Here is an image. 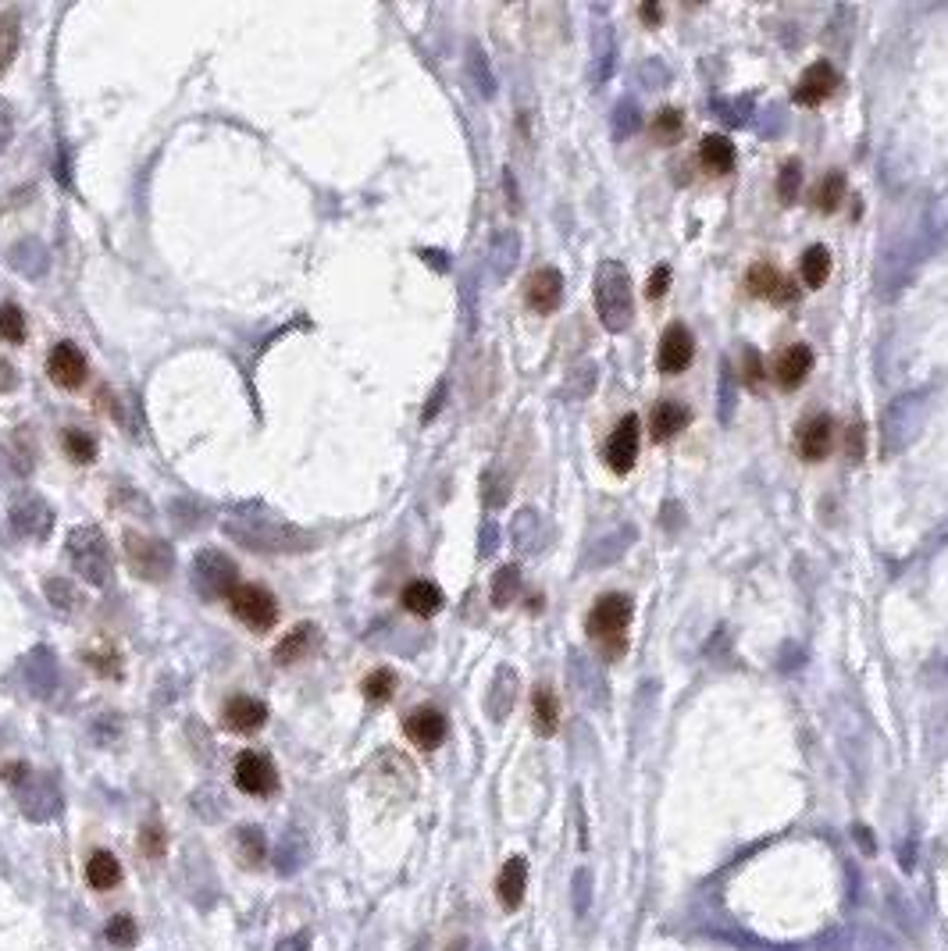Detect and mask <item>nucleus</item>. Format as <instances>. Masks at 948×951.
<instances>
[{
  "label": "nucleus",
  "instance_id": "obj_1",
  "mask_svg": "<svg viewBox=\"0 0 948 951\" xmlns=\"http://www.w3.org/2000/svg\"><path fill=\"white\" fill-rule=\"evenodd\" d=\"M596 310L610 332H624L635 314V300H631V278L617 261L599 264L596 271Z\"/></svg>",
  "mask_w": 948,
  "mask_h": 951
},
{
  "label": "nucleus",
  "instance_id": "obj_2",
  "mask_svg": "<svg viewBox=\"0 0 948 951\" xmlns=\"http://www.w3.org/2000/svg\"><path fill=\"white\" fill-rule=\"evenodd\" d=\"M631 613H635V606H631V599H628V595H621V592L603 595V599H599L596 606L589 610L585 631H589V638L610 659L624 652V634H628Z\"/></svg>",
  "mask_w": 948,
  "mask_h": 951
},
{
  "label": "nucleus",
  "instance_id": "obj_3",
  "mask_svg": "<svg viewBox=\"0 0 948 951\" xmlns=\"http://www.w3.org/2000/svg\"><path fill=\"white\" fill-rule=\"evenodd\" d=\"M229 610L239 624H246L250 631H271L278 624V602L268 588L261 585H239L229 595Z\"/></svg>",
  "mask_w": 948,
  "mask_h": 951
},
{
  "label": "nucleus",
  "instance_id": "obj_4",
  "mask_svg": "<svg viewBox=\"0 0 948 951\" xmlns=\"http://www.w3.org/2000/svg\"><path fill=\"white\" fill-rule=\"evenodd\" d=\"M68 556L79 567V574H86L90 581H104L107 570H111V553H107V542L97 528H75L72 538H68Z\"/></svg>",
  "mask_w": 948,
  "mask_h": 951
},
{
  "label": "nucleus",
  "instance_id": "obj_5",
  "mask_svg": "<svg viewBox=\"0 0 948 951\" xmlns=\"http://www.w3.org/2000/svg\"><path fill=\"white\" fill-rule=\"evenodd\" d=\"M193 588L204 592L207 599H229L236 592V563L225 560L221 553H200L193 563Z\"/></svg>",
  "mask_w": 948,
  "mask_h": 951
},
{
  "label": "nucleus",
  "instance_id": "obj_6",
  "mask_svg": "<svg viewBox=\"0 0 948 951\" xmlns=\"http://www.w3.org/2000/svg\"><path fill=\"white\" fill-rule=\"evenodd\" d=\"M125 553H129V563L132 570H136L139 578L147 581H161L164 574H172V545L161 542V538H136L129 535V542H125Z\"/></svg>",
  "mask_w": 948,
  "mask_h": 951
},
{
  "label": "nucleus",
  "instance_id": "obj_7",
  "mask_svg": "<svg viewBox=\"0 0 948 951\" xmlns=\"http://www.w3.org/2000/svg\"><path fill=\"white\" fill-rule=\"evenodd\" d=\"M236 788L246 791V795L254 798H268L278 791V770L275 763H271L264 752H243V756L236 759Z\"/></svg>",
  "mask_w": 948,
  "mask_h": 951
},
{
  "label": "nucleus",
  "instance_id": "obj_8",
  "mask_svg": "<svg viewBox=\"0 0 948 951\" xmlns=\"http://www.w3.org/2000/svg\"><path fill=\"white\" fill-rule=\"evenodd\" d=\"M47 374L50 382L61 385V389H79L86 382V374H90V364H86V357H82L75 342H58L47 353Z\"/></svg>",
  "mask_w": 948,
  "mask_h": 951
},
{
  "label": "nucleus",
  "instance_id": "obj_9",
  "mask_svg": "<svg viewBox=\"0 0 948 951\" xmlns=\"http://www.w3.org/2000/svg\"><path fill=\"white\" fill-rule=\"evenodd\" d=\"M635 460H638V417L628 414L621 417V424L613 428L610 442H606V467L624 478V474L635 471Z\"/></svg>",
  "mask_w": 948,
  "mask_h": 951
},
{
  "label": "nucleus",
  "instance_id": "obj_10",
  "mask_svg": "<svg viewBox=\"0 0 948 951\" xmlns=\"http://www.w3.org/2000/svg\"><path fill=\"white\" fill-rule=\"evenodd\" d=\"M446 731H450V724H446V716H442L435 706L414 709V713L403 720V734H407V741H414V745L425 748V752L439 748L442 741H446Z\"/></svg>",
  "mask_w": 948,
  "mask_h": 951
},
{
  "label": "nucleus",
  "instance_id": "obj_11",
  "mask_svg": "<svg viewBox=\"0 0 948 951\" xmlns=\"http://www.w3.org/2000/svg\"><path fill=\"white\" fill-rule=\"evenodd\" d=\"M745 289L770 303H795V296H799V285H792V278H785L770 264H752L749 275H745Z\"/></svg>",
  "mask_w": 948,
  "mask_h": 951
},
{
  "label": "nucleus",
  "instance_id": "obj_12",
  "mask_svg": "<svg viewBox=\"0 0 948 951\" xmlns=\"http://www.w3.org/2000/svg\"><path fill=\"white\" fill-rule=\"evenodd\" d=\"M695 357V339L685 325H671L663 332L660 350H656V367L663 374H681Z\"/></svg>",
  "mask_w": 948,
  "mask_h": 951
},
{
  "label": "nucleus",
  "instance_id": "obj_13",
  "mask_svg": "<svg viewBox=\"0 0 948 951\" xmlns=\"http://www.w3.org/2000/svg\"><path fill=\"white\" fill-rule=\"evenodd\" d=\"M831 442H834V421L827 414L802 421L799 431H795V449H799V456L810 460V464H820V460L831 453Z\"/></svg>",
  "mask_w": 948,
  "mask_h": 951
},
{
  "label": "nucleus",
  "instance_id": "obj_14",
  "mask_svg": "<svg viewBox=\"0 0 948 951\" xmlns=\"http://www.w3.org/2000/svg\"><path fill=\"white\" fill-rule=\"evenodd\" d=\"M524 300L535 314H553L564 300V275L556 268H539L524 285Z\"/></svg>",
  "mask_w": 948,
  "mask_h": 951
},
{
  "label": "nucleus",
  "instance_id": "obj_15",
  "mask_svg": "<svg viewBox=\"0 0 948 951\" xmlns=\"http://www.w3.org/2000/svg\"><path fill=\"white\" fill-rule=\"evenodd\" d=\"M268 720V706L261 699H250V695H232L221 709V724L236 734H254L264 727Z\"/></svg>",
  "mask_w": 948,
  "mask_h": 951
},
{
  "label": "nucleus",
  "instance_id": "obj_16",
  "mask_svg": "<svg viewBox=\"0 0 948 951\" xmlns=\"http://www.w3.org/2000/svg\"><path fill=\"white\" fill-rule=\"evenodd\" d=\"M834 86H838V72H834L827 61H817V65H810L806 72L799 75V86H795V104H799V107L824 104V100L834 93Z\"/></svg>",
  "mask_w": 948,
  "mask_h": 951
},
{
  "label": "nucleus",
  "instance_id": "obj_17",
  "mask_svg": "<svg viewBox=\"0 0 948 951\" xmlns=\"http://www.w3.org/2000/svg\"><path fill=\"white\" fill-rule=\"evenodd\" d=\"M810 371H813V350L806 342H795V346H788V350L774 360V382L788 392L799 389Z\"/></svg>",
  "mask_w": 948,
  "mask_h": 951
},
{
  "label": "nucleus",
  "instance_id": "obj_18",
  "mask_svg": "<svg viewBox=\"0 0 948 951\" xmlns=\"http://www.w3.org/2000/svg\"><path fill=\"white\" fill-rule=\"evenodd\" d=\"M524 887H528V862H524L521 855H514V859L503 862V870H499V877H496V898H499V905H503L507 912L521 909Z\"/></svg>",
  "mask_w": 948,
  "mask_h": 951
},
{
  "label": "nucleus",
  "instance_id": "obj_19",
  "mask_svg": "<svg viewBox=\"0 0 948 951\" xmlns=\"http://www.w3.org/2000/svg\"><path fill=\"white\" fill-rule=\"evenodd\" d=\"M688 421H692V414H688L685 403H678V399H663V403H656L653 407L649 431H653L656 442H671L674 435H681V431L688 428Z\"/></svg>",
  "mask_w": 948,
  "mask_h": 951
},
{
  "label": "nucleus",
  "instance_id": "obj_20",
  "mask_svg": "<svg viewBox=\"0 0 948 951\" xmlns=\"http://www.w3.org/2000/svg\"><path fill=\"white\" fill-rule=\"evenodd\" d=\"M400 599H403V610L414 613V617H435V613L442 610V588L425 578L410 581Z\"/></svg>",
  "mask_w": 948,
  "mask_h": 951
},
{
  "label": "nucleus",
  "instance_id": "obj_21",
  "mask_svg": "<svg viewBox=\"0 0 948 951\" xmlns=\"http://www.w3.org/2000/svg\"><path fill=\"white\" fill-rule=\"evenodd\" d=\"M699 164L713 175H728L735 168V143L728 136H706L699 143Z\"/></svg>",
  "mask_w": 948,
  "mask_h": 951
},
{
  "label": "nucleus",
  "instance_id": "obj_22",
  "mask_svg": "<svg viewBox=\"0 0 948 951\" xmlns=\"http://www.w3.org/2000/svg\"><path fill=\"white\" fill-rule=\"evenodd\" d=\"M532 724L542 738L556 734V727H560V702H556L553 688H546V684H539L532 691Z\"/></svg>",
  "mask_w": 948,
  "mask_h": 951
},
{
  "label": "nucleus",
  "instance_id": "obj_23",
  "mask_svg": "<svg viewBox=\"0 0 948 951\" xmlns=\"http://www.w3.org/2000/svg\"><path fill=\"white\" fill-rule=\"evenodd\" d=\"M86 880H90L93 891H111L122 880V866L111 852H93L90 862H86Z\"/></svg>",
  "mask_w": 948,
  "mask_h": 951
},
{
  "label": "nucleus",
  "instance_id": "obj_24",
  "mask_svg": "<svg viewBox=\"0 0 948 951\" xmlns=\"http://www.w3.org/2000/svg\"><path fill=\"white\" fill-rule=\"evenodd\" d=\"M311 642H314V624H296L293 631L275 645V663L289 667V663L303 659L307 652H311Z\"/></svg>",
  "mask_w": 948,
  "mask_h": 951
},
{
  "label": "nucleus",
  "instance_id": "obj_25",
  "mask_svg": "<svg viewBox=\"0 0 948 951\" xmlns=\"http://www.w3.org/2000/svg\"><path fill=\"white\" fill-rule=\"evenodd\" d=\"M799 275L806 289H820V285L827 282V275H831V253H827V246H810V250L802 253Z\"/></svg>",
  "mask_w": 948,
  "mask_h": 951
},
{
  "label": "nucleus",
  "instance_id": "obj_26",
  "mask_svg": "<svg viewBox=\"0 0 948 951\" xmlns=\"http://www.w3.org/2000/svg\"><path fill=\"white\" fill-rule=\"evenodd\" d=\"M842 196H845V175H842V171H827L824 179L817 182V189H813L817 211H824V214H834V211H838Z\"/></svg>",
  "mask_w": 948,
  "mask_h": 951
},
{
  "label": "nucleus",
  "instance_id": "obj_27",
  "mask_svg": "<svg viewBox=\"0 0 948 951\" xmlns=\"http://www.w3.org/2000/svg\"><path fill=\"white\" fill-rule=\"evenodd\" d=\"M65 453L72 456L75 464H93V460H97V439L79 428L65 431Z\"/></svg>",
  "mask_w": 948,
  "mask_h": 951
},
{
  "label": "nucleus",
  "instance_id": "obj_28",
  "mask_svg": "<svg viewBox=\"0 0 948 951\" xmlns=\"http://www.w3.org/2000/svg\"><path fill=\"white\" fill-rule=\"evenodd\" d=\"M0 339L11 342V346L25 342V314L15 303H4V307H0Z\"/></svg>",
  "mask_w": 948,
  "mask_h": 951
},
{
  "label": "nucleus",
  "instance_id": "obj_29",
  "mask_svg": "<svg viewBox=\"0 0 948 951\" xmlns=\"http://www.w3.org/2000/svg\"><path fill=\"white\" fill-rule=\"evenodd\" d=\"M393 691H396L393 670H371V674L364 677V695H368V702H389Z\"/></svg>",
  "mask_w": 948,
  "mask_h": 951
},
{
  "label": "nucleus",
  "instance_id": "obj_30",
  "mask_svg": "<svg viewBox=\"0 0 948 951\" xmlns=\"http://www.w3.org/2000/svg\"><path fill=\"white\" fill-rule=\"evenodd\" d=\"M681 129H685V122H681V111H674V107H667V111H660L653 118V136L660 143H678Z\"/></svg>",
  "mask_w": 948,
  "mask_h": 951
},
{
  "label": "nucleus",
  "instance_id": "obj_31",
  "mask_svg": "<svg viewBox=\"0 0 948 951\" xmlns=\"http://www.w3.org/2000/svg\"><path fill=\"white\" fill-rule=\"evenodd\" d=\"M799 186H802L799 161H788L785 171H781V179H777V196H781L785 204H795V196H799Z\"/></svg>",
  "mask_w": 948,
  "mask_h": 951
},
{
  "label": "nucleus",
  "instance_id": "obj_32",
  "mask_svg": "<svg viewBox=\"0 0 948 951\" xmlns=\"http://www.w3.org/2000/svg\"><path fill=\"white\" fill-rule=\"evenodd\" d=\"M107 941L115 944V948H132V944H136V923H132L129 916H115L111 927H107Z\"/></svg>",
  "mask_w": 948,
  "mask_h": 951
},
{
  "label": "nucleus",
  "instance_id": "obj_33",
  "mask_svg": "<svg viewBox=\"0 0 948 951\" xmlns=\"http://www.w3.org/2000/svg\"><path fill=\"white\" fill-rule=\"evenodd\" d=\"M517 595V567H503L496 574V588H492V599L496 606H507L510 599Z\"/></svg>",
  "mask_w": 948,
  "mask_h": 951
},
{
  "label": "nucleus",
  "instance_id": "obj_34",
  "mask_svg": "<svg viewBox=\"0 0 948 951\" xmlns=\"http://www.w3.org/2000/svg\"><path fill=\"white\" fill-rule=\"evenodd\" d=\"M239 845H243V859L246 862H261L264 859L261 830H239Z\"/></svg>",
  "mask_w": 948,
  "mask_h": 951
},
{
  "label": "nucleus",
  "instance_id": "obj_35",
  "mask_svg": "<svg viewBox=\"0 0 948 951\" xmlns=\"http://www.w3.org/2000/svg\"><path fill=\"white\" fill-rule=\"evenodd\" d=\"M667 289H671V268H667V264H660V268L653 271V278H649L646 296H649V300H660Z\"/></svg>",
  "mask_w": 948,
  "mask_h": 951
},
{
  "label": "nucleus",
  "instance_id": "obj_36",
  "mask_svg": "<svg viewBox=\"0 0 948 951\" xmlns=\"http://www.w3.org/2000/svg\"><path fill=\"white\" fill-rule=\"evenodd\" d=\"M745 382H749L752 389H760L763 385V367H760V353L756 350L745 353Z\"/></svg>",
  "mask_w": 948,
  "mask_h": 951
},
{
  "label": "nucleus",
  "instance_id": "obj_37",
  "mask_svg": "<svg viewBox=\"0 0 948 951\" xmlns=\"http://www.w3.org/2000/svg\"><path fill=\"white\" fill-rule=\"evenodd\" d=\"M143 852H147L150 859H161V855H164V834L157 827L143 830Z\"/></svg>",
  "mask_w": 948,
  "mask_h": 951
},
{
  "label": "nucleus",
  "instance_id": "obj_38",
  "mask_svg": "<svg viewBox=\"0 0 948 951\" xmlns=\"http://www.w3.org/2000/svg\"><path fill=\"white\" fill-rule=\"evenodd\" d=\"M849 456H852V460H859V456H863V428H859V424H852V428H849Z\"/></svg>",
  "mask_w": 948,
  "mask_h": 951
},
{
  "label": "nucleus",
  "instance_id": "obj_39",
  "mask_svg": "<svg viewBox=\"0 0 948 951\" xmlns=\"http://www.w3.org/2000/svg\"><path fill=\"white\" fill-rule=\"evenodd\" d=\"M15 382H18V374H15V367L8 364V360H0V392H8V389H15Z\"/></svg>",
  "mask_w": 948,
  "mask_h": 951
}]
</instances>
